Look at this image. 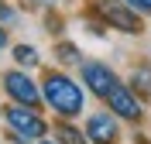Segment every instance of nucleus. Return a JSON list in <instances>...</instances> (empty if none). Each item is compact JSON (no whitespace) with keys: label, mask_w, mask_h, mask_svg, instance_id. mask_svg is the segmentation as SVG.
I'll list each match as a JSON object with an SVG mask.
<instances>
[{"label":"nucleus","mask_w":151,"mask_h":144,"mask_svg":"<svg viewBox=\"0 0 151 144\" xmlns=\"http://www.w3.org/2000/svg\"><path fill=\"white\" fill-rule=\"evenodd\" d=\"M41 100H45V106H52L62 120L79 117L83 106H86L83 86H79L72 76H65V72H45V79H41Z\"/></svg>","instance_id":"f257e3e1"},{"label":"nucleus","mask_w":151,"mask_h":144,"mask_svg":"<svg viewBox=\"0 0 151 144\" xmlns=\"http://www.w3.org/2000/svg\"><path fill=\"white\" fill-rule=\"evenodd\" d=\"M4 124L10 127V141H17V144L41 141L48 134V124H45V117L38 113V106H21V103L4 106Z\"/></svg>","instance_id":"f03ea898"},{"label":"nucleus","mask_w":151,"mask_h":144,"mask_svg":"<svg viewBox=\"0 0 151 144\" xmlns=\"http://www.w3.org/2000/svg\"><path fill=\"white\" fill-rule=\"evenodd\" d=\"M89 10L96 14V21H103L106 28H113V31L141 34V14L134 7H127L124 0H89Z\"/></svg>","instance_id":"7ed1b4c3"},{"label":"nucleus","mask_w":151,"mask_h":144,"mask_svg":"<svg viewBox=\"0 0 151 144\" xmlns=\"http://www.w3.org/2000/svg\"><path fill=\"white\" fill-rule=\"evenodd\" d=\"M79 72H83V86L89 89L93 96H100V100H106V96H110L113 89L120 86L117 72H113V69L106 65V62H96V58H83Z\"/></svg>","instance_id":"20e7f679"},{"label":"nucleus","mask_w":151,"mask_h":144,"mask_svg":"<svg viewBox=\"0 0 151 144\" xmlns=\"http://www.w3.org/2000/svg\"><path fill=\"white\" fill-rule=\"evenodd\" d=\"M0 79H4V93H7L14 103H21V106H38L41 103V86H38L24 69H10V72H4Z\"/></svg>","instance_id":"39448f33"},{"label":"nucleus","mask_w":151,"mask_h":144,"mask_svg":"<svg viewBox=\"0 0 151 144\" xmlns=\"http://www.w3.org/2000/svg\"><path fill=\"white\" fill-rule=\"evenodd\" d=\"M106 106H110V113L117 117V120H131V124H137L144 117V106H141V96L134 93L131 86H117L110 96H106Z\"/></svg>","instance_id":"423d86ee"},{"label":"nucleus","mask_w":151,"mask_h":144,"mask_svg":"<svg viewBox=\"0 0 151 144\" xmlns=\"http://www.w3.org/2000/svg\"><path fill=\"white\" fill-rule=\"evenodd\" d=\"M86 137L89 144H117L120 141V124L110 110H100V113H89L86 120Z\"/></svg>","instance_id":"0eeeda50"},{"label":"nucleus","mask_w":151,"mask_h":144,"mask_svg":"<svg viewBox=\"0 0 151 144\" xmlns=\"http://www.w3.org/2000/svg\"><path fill=\"white\" fill-rule=\"evenodd\" d=\"M14 62H17L21 69H38L41 65V52H38L35 45H14Z\"/></svg>","instance_id":"6e6552de"},{"label":"nucleus","mask_w":151,"mask_h":144,"mask_svg":"<svg viewBox=\"0 0 151 144\" xmlns=\"http://www.w3.org/2000/svg\"><path fill=\"white\" fill-rule=\"evenodd\" d=\"M55 141L58 144H89V137H86V130H76L72 124H58L55 127Z\"/></svg>","instance_id":"1a4fd4ad"},{"label":"nucleus","mask_w":151,"mask_h":144,"mask_svg":"<svg viewBox=\"0 0 151 144\" xmlns=\"http://www.w3.org/2000/svg\"><path fill=\"white\" fill-rule=\"evenodd\" d=\"M131 89L141 96H151V65H137L131 76Z\"/></svg>","instance_id":"9d476101"},{"label":"nucleus","mask_w":151,"mask_h":144,"mask_svg":"<svg viewBox=\"0 0 151 144\" xmlns=\"http://www.w3.org/2000/svg\"><path fill=\"white\" fill-rule=\"evenodd\" d=\"M55 58L62 62V65H83V55H79V48H76L72 41H62V45H55Z\"/></svg>","instance_id":"9b49d317"},{"label":"nucleus","mask_w":151,"mask_h":144,"mask_svg":"<svg viewBox=\"0 0 151 144\" xmlns=\"http://www.w3.org/2000/svg\"><path fill=\"white\" fill-rule=\"evenodd\" d=\"M14 21H17V10L10 7V4L0 0V24H14Z\"/></svg>","instance_id":"f8f14e48"},{"label":"nucleus","mask_w":151,"mask_h":144,"mask_svg":"<svg viewBox=\"0 0 151 144\" xmlns=\"http://www.w3.org/2000/svg\"><path fill=\"white\" fill-rule=\"evenodd\" d=\"M127 7H134L137 14H151V0H124Z\"/></svg>","instance_id":"ddd939ff"},{"label":"nucleus","mask_w":151,"mask_h":144,"mask_svg":"<svg viewBox=\"0 0 151 144\" xmlns=\"http://www.w3.org/2000/svg\"><path fill=\"white\" fill-rule=\"evenodd\" d=\"M52 4H58V0H24V7H52Z\"/></svg>","instance_id":"4468645a"},{"label":"nucleus","mask_w":151,"mask_h":144,"mask_svg":"<svg viewBox=\"0 0 151 144\" xmlns=\"http://www.w3.org/2000/svg\"><path fill=\"white\" fill-rule=\"evenodd\" d=\"M4 48H7V28L0 24V52H4Z\"/></svg>","instance_id":"2eb2a0df"},{"label":"nucleus","mask_w":151,"mask_h":144,"mask_svg":"<svg viewBox=\"0 0 151 144\" xmlns=\"http://www.w3.org/2000/svg\"><path fill=\"white\" fill-rule=\"evenodd\" d=\"M38 144H58V141H45V137H41V141H38Z\"/></svg>","instance_id":"dca6fc26"}]
</instances>
